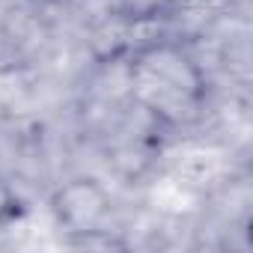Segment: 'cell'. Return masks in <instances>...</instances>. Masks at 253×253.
<instances>
[{
    "mask_svg": "<svg viewBox=\"0 0 253 253\" xmlns=\"http://www.w3.org/2000/svg\"><path fill=\"white\" fill-rule=\"evenodd\" d=\"M116 9L131 18V21H149V18H158L164 12H170L176 3H182V0H113Z\"/></svg>",
    "mask_w": 253,
    "mask_h": 253,
    "instance_id": "obj_1",
    "label": "cell"
}]
</instances>
